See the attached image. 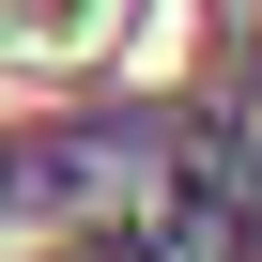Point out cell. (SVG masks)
<instances>
[{
	"instance_id": "cell-1",
	"label": "cell",
	"mask_w": 262,
	"mask_h": 262,
	"mask_svg": "<svg viewBox=\"0 0 262 262\" xmlns=\"http://www.w3.org/2000/svg\"><path fill=\"white\" fill-rule=\"evenodd\" d=\"M108 31H123V0H31V16H16L31 62H77V47H108Z\"/></svg>"
}]
</instances>
